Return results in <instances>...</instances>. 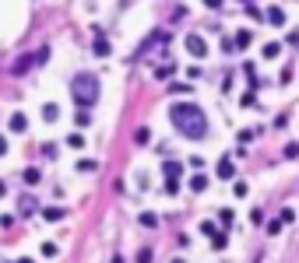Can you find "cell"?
<instances>
[{"label": "cell", "mask_w": 299, "mask_h": 263, "mask_svg": "<svg viewBox=\"0 0 299 263\" xmlns=\"http://www.w3.org/2000/svg\"><path fill=\"white\" fill-rule=\"evenodd\" d=\"M14 263H32V260H28V256H21V260H14Z\"/></svg>", "instance_id": "cell-33"}, {"label": "cell", "mask_w": 299, "mask_h": 263, "mask_svg": "<svg viewBox=\"0 0 299 263\" xmlns=\"http://www.w3.org/2000/svg\"><path fill=\"white\" fill-rule=\"evenodd\" d=\"M183 46H186V53H190L194 60H204L208 56V46H204V39H201V35H186V39H183Z\"/></svg>", "instance_id": "cell-3"}, {"label": "cell", "mask_w": 299, "mask_h": 263, "mask_svg": "<svg viewBox=\"0 0 299 263\" xmlns=\"http://www.w3.org/2000/svg\"><path fill=\"white\" fill-rule=\"evenodd\" d=\"M32 67H35V53H25L21 60H14V67H11V70H14V78H21V74H25V70H32Z\"/></svg>", "instance_id": "cell-5"}, {"label": "cell", "mask_w": 299, "mask_h": 263, "mask_svg": "<svg viewBox=\"0 0 299 263\" xmlns=\"http://www.w3.org/2000/svg\"><path fill=\"white\" fill-rule=\"evenodd\" d=\"M204 7H222V0H204Z\"/></svg>", "instance_id": "cell-32"}, {"label": "cell", "mask_w": 299, "mask_h": 263, "mask_svg": "<svg viewBox=\"0 0 299 263\" xmlns=\"http://www.w3.org/2000/svg\"><path fill=\"white\" fill-rule=\"evenodd\" d=\"M4 155H7V137L0 133V158H4Z\"/></svg>", "instance_id": "cell-31"}, {"label": "cell", "mask_w": 299, "mask_h": 263, "mask_svg": "<svg viewBox=\"0 0 299 263\" xmlns=\"http://www.w3.org/2000/svg\"><path fill=\"white\" fill-rule=\"evenodd\" d=\"M67 147H85V137L81 133H67Z\"/></svg>", "instance_id": "cell-21"}, {"label": "cell", "mask_w": 299, "mask_h": 263, "mask_svg": "<svg viewBox=\"0 0 299 263\" xmlns=\"http://www.w3.org/2000/svg\"><path fill=\"white\" fill-rule=\"evenodd\" d=\"M92 32H95V46H92V53H95V56H109V53H113V49H109V39H106L99 28H92Z\"/></svg>", "instance_id": "cell-4"}, {"label": "cell", "mask_w": 299, "mask_h": 263, "mask_svg": "<svg viewBox=\"0 0 299 263\" xmlns=\"http://www.w3.org/2000/svg\"><path fill=\"white\" fill-rule=\"evenodd\" d=\"M148 140H152V130H148V127H141V130L134 133V144H141V147H144Z\"/></svg>", "instance_id": "cell-16"}, {"label": "cell", "mask_w": 299, "mask_h": 263, "mask_svg": "<svg viewBox=\"0 0 299 263\" xmlns=\"http://www.w3.org/2000/svg\"><path fill=\"white\" fill-rule=\"evenodd\" d=\"M233 193H236V197H239V200H243V197H246V193H250V186H246V182H243V179H239V182H236V186H233Z\"/></svg>", "instance_id": "cell-23"}, {"label": "cell", "mask_w": 299, "mask_h": 263, "mask_svg": "<svg viewBox=\"0 0 299 263\" xmlns=\"http://www.w3.org/2000/svg\"><path fill=\"white\" fill-rule=\"evenodd\" d=\"M215 175H218V179H233V175H236L233 158H222V162H218V169H215Z\"/></svg>", "instance_id": "cell-8"}, {"label": "cell", "mask_w": 299, "mask_h": 263, "mask_svg": "<svg viewBox=\"0 0 299 263\" xmlns=\"http://www.w3.org/2000/svg\"><path fill=\"white\" fill-rule=\"evenodd\" d=\"M39 249H43V256H57V242H43Z\"/></svg>", "instance_id": "cell-27"}, {"label": "cell", "mask_w": 299, "mask_h": 263, "mask_svg": "<svg viewBox=\"0 0 299 263\" xmlns=\"http://www.w3.org/2000/svg\"><path fill=\"white\" fill-rule=\"evenodd\" d=\"M43 120H46V123H57V120H60V109H57L53 102H46V105H43Z\"/></svg>", "instance_id": "cell-12"}, {"label": "cell", "mask_w": 299, "mask_h": 263, "mask_svg": "<svg viewBox=\"0 0 299 263\" xmlns=\"http://www.w3.org/2000/svg\"><path fill=\"white\" fill-rule=\"evenodd\" d=\"M166 193H179V179H166Z\"/></svg>", "instance_id": "cell-28"}, {"label": "cell", "mask_w": 299, "mask_h": 263, "mask_svg": "<svg viewBox=\"0 0 299 263\" xmlns=\"http://www.w3.org/2000/svg\"><path fill=\"white\" fill-rule=\"evenodd\" d=\"M46 60H50V46H39V49H35V67L46 63Z\"/></svg>", "instance_id": "cell-20"}, {"label": "cell", "mask_w": 299, "mask_h": 263, "mask_svg": "<svg viewBox=\"0 0 299 263\" xmlns=\"http://www.w3.org/2000/svg\"><path fill=\"white\" fill-rule=\"evenodd\" d=\"M190 190H194V193H204V190H208V179H204V175H194V179H190Z\"/></svg>", "instance_id": "cell-14"}, {"label": "cell", "mask_w": 299, "mask_h": 263, "mask_svg": "<svg viewBox=\"0 0 299 263\" xmlns=\"http://www.w3.org/2000/svg\"><path fill=\"white\" fill-rule=\"evenodd\" d=\"M278 221H282V224H289V221H296V211H292V207H285V211L278 214Z\"/></svg>", "instance_id": "cell-25"}, {"label": "cell", "mask_w": 299, "mask_h": 263, "mask_svg": "<svg viewBox=\"0 0 299 263\" xmlns=\"http://www.w3.org/2000/svg\"><path fill=\"white\" fill-rule=\"evenodd\" d=\"M78 169H81V172H95V162H92V158H85V162H78Z\"/></svg>", "instance_id": "cell-30"}, {"label": "cell", "mask_w": 299, "mask_h": 263, "mask_svg": "<svg viewBox=\"0 0 299 263\" xmlns=\"http://www.w3.org/2000/svg\"><path fill=\"white\" fill-rule=\"evenodd\" d=\"M282 155H285V158H299V140H289Z\"/></svg>", "instance_id": "cell-18"}, {"label": "cell", "mask_w": 299, "mask_h": 263, "mask_svg": "<svg viewBox=\"0 0 299 263\" xmlns=\"http://www.w3.org/2000/svg\"><path fill=\"white\" fill-rule=\"evenodd\" d=\"M201 232H204V235H215L218 228H215V221H201Z\"/></svg>", "instance_id": "cell-29"}, {"label": "cell", "mask_w": 299, "mask_h": 263, "mask_svg": "<svg viewBox=\"0 0 299 263\" xmlns=\"http://www.w3.org/2000/svg\"><path fill=\"white\" fill-rule=\"evenodd\" d=\"M39 179H43V172H39V169H25V182H28V186H35Z\"/></svg>", "instance_id": "cell-17"}, {"label": "cell", "mask_w": 299, "mask_h": 263, "mask_svg": "<svg viewBox=\"0 0 299 263\" xmlns=\"http://www.w3.org/2000/svg\"><path fill=\"white\" fill-rule=\"evenodd\" d=\"M141 224L144 228H159V218L155 214H141Z\"/></svg>", "instance_id": "cell-22"}, {"label": "cell", "mask_w": 299, "mask_h": 263, "mask_svg": "<svg viewBox=\"0 0 299 263\" xmlns=\"http://www.w3.org/2000/svg\"><path fill=\"white\" fill-rule=\"evenodd\" d=\"M208 239H211V249H218V253L226 249V232H215V235H208Z\"/></svg>", "instance_id": "cell-15"}, {"label": "cell", "mask_w": 299, "mask_h": 263, "mask_svg": "<svg viewBox=\"0 0 299 263\" xmlns=\"http://www.w3.org/2000/svg\"><path fill=\"white\" fill-rule=\"evenodd\" d=\"M169 123L176 127V133H183L186 140H204L208 137V116L204 109L194 102H176L169 105Z\"/></svg>", "instance_id": "cell-1"}, {"label": "cell", "mask_w": 299, "mask_h": 263, "mask_svg": "<svg viewBox=\"0 0 299 263\" xmlns=\"http://www.w3.org/2000/svg\"><path fill=\"white\" fill-rule=\"evenodd\" d=\"M250 43H253V35H250V32H246V28H239V32H236V35H233V46H236V49H246V46H250Z\"/></svg>", "instance_id": "cell-9"}, {"label": "cell", "mask_w": 299, "mask_h": 263, "mask_svg": "<svg viewBox=\"0 0 299 263\" xmlns=\"http://www.w3.org/2000/svg\"><path fill=\"white\" fill-rule=\"evenodd\" d=\"M137 263H152V249H148V246L137 249Z\"/></svg>", "instance_id": "cell-26"}, {"label": "cell", "mask_w": 299, "mask_h": 263, "mask_svg": "<svg viewBox=\"0 0 299 263\" xmlns=\"http://www.w3.org/2000/svg\"><path fill=\"white\" fill-rule=\"evenodd\" d=\"M218 221H222V228H233V221H236V214H233V211H222V214H218Z\"/></svg>", "instance_id": "cell-19"}, {"label": "cell", "mask_w": 299, "mask_h": 263, "mask_svg": "<svg viewBox=\"0 0 299 263\" xmlns=\"http://www.w3.org/2000/svg\"><path fill=\"white\" fill-rule=\"evenodd\" d=\"M278 53H282V43H268L264 49H260V56H264V60H275Z\"/></svg>", "instance_id": "cell-13"}, {"label": "cell", "mask_w": 299, "mask_h": 263, "mask_svg": "<svg viewBox=\"0 0 299 263\" xmlns=\"http://www.w3.org/2000/svg\"><path fill=\"white\" fill-rule=\"evenodd\" d=\"M99 91H102V85H99L95 74H74L70 78V95H74L78 109H92L99 102Z\"/></svg>", "instance_id": "cell-2"}, {"label": "cell", "mask_w": 299, "mask_h": 263, "mask_svg": "<svg viewBox=\"0 0 299 263\" xmlns=\"http://www.w3.org/2000/svg\"><path fill=\"white\" fill-rule=\"evenodd\" d=\"M264 21L275 25V28H282V25H285V11H282V7H268V11H264Z\"/></svg>", "instance_id": "cell-7"}, {"label": "cell", "mask_w": 299, "mask_h": 263, "mask_svg": "<svg viewBox=\"0 0 299 263\" xmlns=\"http://www.w3.org/2000/svg\"><path fill=\"white\" fill-rule=\"evenodd\" d=\"M7 127H11V133H25V130H28V120H25V112H11Z\"/></svg>", "instance_id": "cell-6"}, {"label": "cell", "mask_w": 299, "mask_h": 263, "mask_svg": "<svg viewBox=\"0 0 299 263\" xmlns=\"http://www.w3.org/2000/svg\"><path fill=\"white\" fill-rule=\"evenodd\" d=\"M43 218H46V221H63L67 211H63V207H43Z\"/></svg>", "instance_id": "cell-11"}, {"label": "cell", "mask_w": 299, "mask_h": 263, "mask_svg": "<svg viewBox=\"0 0 299 263\" xmlns=\"http://www.w3.org/2000/svg\"><path fill=\"white\" fill-rule=\"evenodd\" d=\"M35 211V200L32 197H21V214H32Z\"/></svg>", "instance_id": "cell-24"}, {"label": "cell", "mask_w": 299, "mask_h": 263, "mask_svg": "<svg viewBox=\"0 0 299 263\" xmlns=\"http://www.w3.org/2000/svg\"><path fill=\"white\" fill-rule=\"evenodd\" d=\"M162 172H166V179H179L183 175V162H166Z\"/></svg>", "instance_id": "cell-10"}]
</instances>
